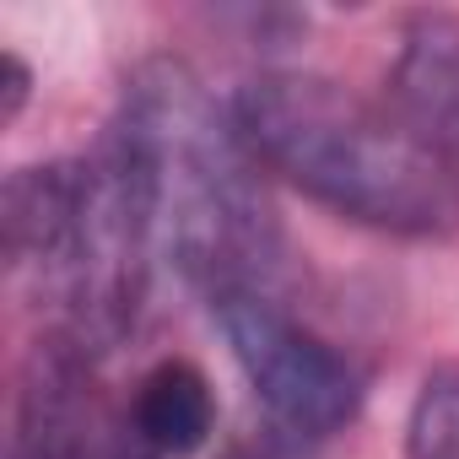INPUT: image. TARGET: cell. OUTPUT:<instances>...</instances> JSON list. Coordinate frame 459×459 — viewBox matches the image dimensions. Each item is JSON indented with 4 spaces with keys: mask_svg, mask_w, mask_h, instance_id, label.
<instances>
[{
    "mask_svg": "<svg viewBox=\"0 0 459 459\" xmlns=\"http://www.w3.org/2000/svg\"><path fill=\"white\" fill-rule=\"evenodd\" d=\"M119 141L146 173L157 238L205 292H271L281 271V227L255 178V157L221 119L205 82L173 60H141L125 82Z\"/></svg>",
    "mask_w": 459,
    "mask_h": 459,
    "instance_id": "obj_1",
    "label": "cell"
},
{
    "mask_svg": "<svg viewBox=\"0 0 459 459\" xmlns=\"http://www.w3.org/2000/svg\"><path fill=\"white\" fill-rule=\"evenodd\" d=\"M233 125L255 162L335 216L416 238L459 221V178L443 152L330 76H249L233 98Z\"/></svg>",
    "mask_w": 459,
    "mask_h": 459,
    "instance_id": "obj_2",
    "label": "cell"
},
{
    "mask_svg": "<svg viewBox=\"0 0 459 459\" xmlns=\"http://www.w3.org/2000/svg\"><path fill=\"white\" fill-rule=\"evenodd\" d=\"M211 319L221 325V341L244 368L249 389L281 427L303 437H330L357 416V368L314 330H303L292 314H281L271 292H216Z\"/></svg>",
    "mask_w": 459,
    "mask_h": 459,
    "instance_id": "obj_3",
    "label": "cell"
},
{
    "mask_svg": "<svg viewBox=\"0 0 459 459\" xmlns=\"http://www.w3.org/2000/svg\"><path fill=\"white\" fill-rule=\"evenodd\" d=\"M389 92L427 146H459V17L416 12L389 60Z\"/></svg>",
    "mask_w": 459,
    "mask_h": 459,
    "instance_id": "obj_4",
    "label": "cell"
},
{
    "mask_svg": "<svg viewBox=\"0 0 459 459\" xmlns=\"http://www.w3.org/2000/svg\"><path fill=\"white\" fill-rule=\"evenodd\" d=\"M216 427V400H211V384L195 362H157L141 389H135V432L152 454H168V459H184L195 448H205Z\"/></svg>",
    "mask_w": 459,
    "mask_h": 459,
    "instance_id": "obj_5",
    "label": "cell"
},
{
    "mask_svg": "<svg viewBox=\"0 0 459 459\" xmlns=\"http://www.w3.org/2000/svg\"><path fill=\"white\" fill-rule=\"evenodd\" d=\"M405 459H459V362L421 378L405 416Z\"/></svg>",
    "mask_w": 459,
    "mask_h": 459,
    "instance_id": "obj_6",
    "label": "cell"
},
{
    "mask_svg": "<svg viewBox=\"0 0 459 459\" xmlns=\"http://www.w3.org/2000/svg\"><path fill=\"white\" fill-rule=\"evenodd\" d=\"M28 98H33V71L17 55H0V119L17 125V114L28 108Z\"/></svg>",
    "mask_w": 459,
    "mask_h": 459,
    "instance_id": "obj_7",
    "label": "cell"
}]
</instances>
